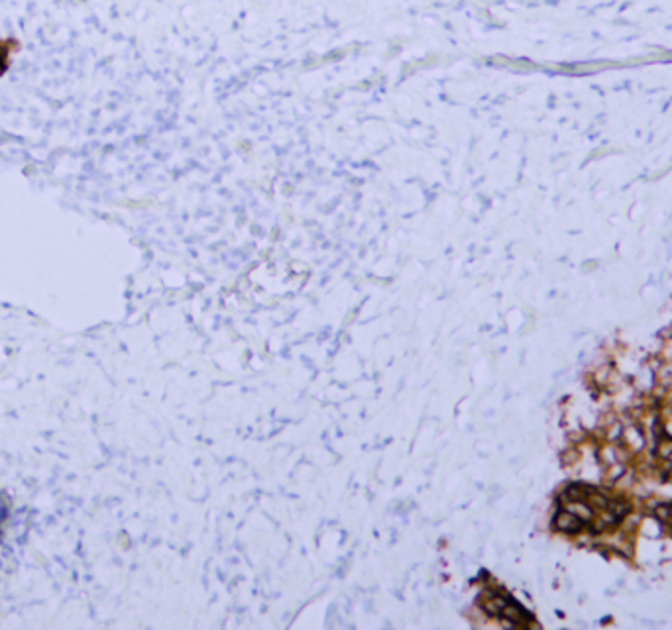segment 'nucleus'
<instances>
[{
    "instance_id": "1",
    "label": "nucleus",
    "mask_w": 672,
    "mask_h": 630,
    "mask_svg": "<svg viewBox=\"0 0 672 630\" xmlns=\"http://www.w3.org/2000/svg\"><path fill=\"white\" fill-rule=\"evenodd\" d=\"M478 605L484 613L496 618L501 617L509 625H527V620H529L527 610H523L507 594H504V591L494 586H490L482 591Z\"/></svg>"
},
{
    "instance_id": "2",
    "label": "nucleus",
    "mask_w": 672,
    "mask_h": 630,
    "mask_svg": "<svg viewBox=\"0 0 672 630\" xmlns=\"http://www.w3.org/2000/svg\"><path fill=\"white\" fill-rule=\"evenodd\" d=\"M555 527L558 530H564V532H579L582 529V522H580L579 517H576V514L568 513V511H561V513H556V517H555Z\"/></svg>"
},
{
    "instance_id": "3",
    "label": "nucleus",
    "mask_w": 672,
    "mask_h": 630,
    "mask_svg": "<svg viewBox=\"0 0 672 630\" xmlns=\"http://www.w3.org/2000/svg\"><path fill=\"white\" fill-rule=\"evenodd\" d=\"M657 517H660V521L672 522V505H662V507H659Z\"/></svg>"
}]
</instances>
